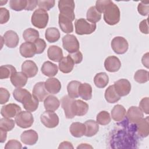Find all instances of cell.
<instances>
[{"instance_id":"1","label":"cell","mask_w":149,"mask_h":149,"mask_svg":"<svg viewBox=\"0 0 149 149\" xmlns=\"http://www.w3.org/2000/svg\"><path fill=\"white\" fill-rule=\"evenodd\" d=\"M104 20L109 25L116 24L120 21V12L118 6L110 1L104 11Z\"/></svg>"},{"instance_id":"2","label":"cell","mask_w":149,"mask_h":149,"mask_svg":"<svg viewBox=\"0 0 149 149\" xmlns=\"http://www.w3.org/2000/svg\"><path fill=\"white\" fill-rule=\"evenodd\" d=\"M49 16L47 12L42 9H36L31 16V24L38 29H44L48 22Z\"/></svg>"},{"instance_id":"3","label":"cell","mask_w":149,"mask_h":149,"mask_svg":"<svg viewBox=\"0 0 149 149\" xmlns=\"http://www.w3.org/2000/svg\"><path fill=\"white\" fill-rule=\"evenodd\" d=\"M75 31L78 35L90 34L96 29L95 23H92L83 18L77 19L74 22Z\"/></svg>"},{"instance_id":"4","label":"cell","mask_w":149,"mask_h":149,"mask_svg":"<svg viewBox=\"0 0 149 149\" xmlns=\"http://www.w3.org/2000/svg\"><path fill=\"white\" fill-rule=\"evenodd\" d=\"M74 2L70 0H61L58 1V8L60 14L70 19L73 21L75 19L74 9Z\"/></svg>"},{"instance_id":"5","label":"cell","mask_w":149,"mask_h":149,"mask_svg":"<svg viewBox=\"0 0 149 149\" xmlns=\"http://www.w3.org/2000/svg\"><path fill=\"white\" fill-rule=\"evenodd\" d=\"M63 48L70 54L76 52L79 50L80 44L77 38L73 34H67L62 38Z\"/></svg>"},{"instance_id":"6","label":"cell","mask_w":149,"mask_h":149,"mask_svg":"<svg viewBox=\"0 0 149 149\" xmlns=\"http://www.w3.org/2000/svg\"><path fill=\"white\" fill-rule=\"evenodd\" d=\"M15 121L20 127L26 129L31 127L33 124L34 117L30 111H21L15 117Z\"/></svg>"},{"instance_id":"7","label":"cell","mask_w":149,"mask_h":149,"mask_svg":"<svg viewBox=\"0 0 149 149\" xmlns=\"http://www.w3.org/2000/svg\"><path fill=\"white\" fill-rule=\"evenodd\" d=\"M41 123L48 128H54L59 124V117L54 111H46L40 116Z\"/></svg>"},{"instance_id":"8","label":"cell","mask_w":149,"mask_h":149,"mask_svg":"<svg viewBox=\"0 0 149 149\" xmlns=\"http://www.w3.org/2000/svg\"><path fill=\"white\" fill-rule=\"evenodd\" d=\"M111 45L113 51L117 54H123L126 53L129 48L127 41L121 36L114 37L111 41Z\"/></svg>"},{"instance_id":"9","label":"cell","mask_w":149,"mask_h":149,"mask_svg":"<svg viewBox=\"0 0 149 149\" xmlns=\"http://www.w3.org/2000/svg\"><path fill=\"white\" fill-rule=\"evenodd\" d=\"M114 88L118 94L121 97L129 94L131 90V84L125 79H121L114 83Z\"/></svg>"},{"instance_id":"10","label":"cell","mask_w":149,"mask_h":149,"mask_svg":"<svg viewBox=\"0 0 149 149\" xmlns=\"http://www.w3.org/2000/svg\"><path fill=\"white\" fill-rule=\"evenodd\" d=\"M21 112V108L17 104L10 103L3 106L1 109V114L4 118L16 117Z\"/></svg>"},{"instance_id":"11","label":"cell","mask_w":149,"mask_h":149,"mask_svg":"<svg viewBox=\"0 0 149 149\" xmlns=\"http://www.w3.org/2000/svg\"><path fill=\"white\" fill-rule=\"evenodd\" d=\"M126 114L127 120L133 124H136L144 116L143 112L139 107L136 106L130 107Z\"/></svg>"},{"instance_id":"12","label":"cell","mask_w":149,"mask_h":149,"mask_svg":"<svg viewBox=\"0 0 149 149\" xmlns=\"http://www.w3.org/2000/svg\"><path fill=\"white\" fill-rule=\"evenodd\" d=\"M4 44L10 48H15L19 42V37L17 34L13 30H8L5 33L3 36Z\"/></svg>"},{"instance_id":"13","label":"cell","mask_w":149,"mask_h":149,"mask_svg":"<svg viewBox=\"0 0 149 149\" xmlns=\"http://www.w3.org/2000/svg\"><path fill=\"white\" fill-rule=\"evenodd\" d=\"M74 100L69 95H65L61 100V107L64 110L66 118L68 119H72L75 116L72 111V104Z\"/></svg>"},{"instance_id":"14","label":"cell","mask_w":149,"mask_h":149,"mask_svg":"<svg viewBox=\"0 0 149 149\" xmlns=\"http://www.w3.org/2000/svg\"><path fill=\"white\" fill-rule=\"evenodd\" d=\"M20 139L22 142L24 144L32 146L37 142L38 135L35 130L30 129L28 130H25L22 133Z\"/></svg>"},{"instance_id":"15","label":"cell","mask_w":149,"mask_h":149,"mask_svg":"<svg viewBox=\"0 0 149 149\" xmlns=\"http://www.w3.org/2000/svg\"><path fill=\"white\" fill-rule=\"evenodd\" d=\"M38 70L36 63L31 60L25 61L22 65V72L29 78L34 77L37 74Z\"/></svg>"},{"instance_id":"16","label":"cell","mask_w":149,"mask_h":149,"mask_svg":"<svg viewBox=\"0 0 149 149\" xmlns=\"http://www.w3.org/2000/svg\"><path fill=\"white\" fill-rule=\"evenodd\" d=\"M104 67L109 72H115L121 67V62L119 59L115 56H109L104 61Z\"/></svg>"},{"instance_id":"17","label":"cell","mask_w":149,"mask_h":149,"mask_svg":"<svg viewBox=\"0 0 149 149\" xmlns=\"http://www.w3.org/2000/svg\"><path fill=\"white\" fill-rule=\"evenodd\" d=\"M49 93L45 88V82L40 81L37 83L33 89V95L39 101H42L48 96Z\"/></svg>"},{"instance_id":"18","label":"cell","mask_w":149,"mask_h":149,"mask_svg":"<svg viewBox=\"0 0 149 149\" xmlns=\"http://www.w3.org/2000/svg\"><path fill=\"white\" fill-rule=\"evenodd\" d=\"M88 110V105L80 100H74L72 104V111L75 116H83Z\"/></svg>"},{"instance_id":"19","label":"cell","mask_w":149,"mask_h":149,"mask_svg":"<svg viewBox=\"0 0 149 149\" xmlns=\"http://www.w3.org/2000/svg\"><path fill=\"white\" fill-rule=\"evenodd\" d=\"M20 54L24 58H31L36 54V48L33 42H25L21 44L19 48Z\"/></svg>"},{"instance_id":"20","label":"cell","mask_w":149,"mask_h":149,"mask_svg":"<svg viewBox=\"0 0 149 149\" xmlns=\"http://www.w3.org/2000/svg\"><path fill=\"white\" fill-rule=\"evenodd\" d=\"M45 87L49 93L51 94H56L60 91L61 89V84L58 79L51 77L45 81Z\"/></svg>"},{"instance_id":"21","label":"cell","mask_w":149,"mask_h":149,"mask_svg":"<svg viewBox=\"0 0 149 149\" xmlns=\"http://www.w3.org/2000/svg\"><path fill=\"white\" fill-rule=\"evenodd\" d=\"M136 132L137 134L144 138L148 136L149 134V119L148 116L143 118L136 124Z\"/></svg>"},{"instance_id":"22","label":"cell","mask_w":149,"mask_h":149,"mask_svg":"<svg viewBox=\"0 0 149 149\" xmlns=\"http://www.w3.org/2000/svg\"><path fill=\"white\" fill-rule=\"evenodd\" d=\"M27 76L22 72H16L10 77L12 85L17 88L24 87L27 82Z\"/></svg>"},{"instance_id":"23","label":"cell","mask_w":149,"mask_h":149,"mask_svg":"<svg viewBox=\"0 0 149 149\" xmlns=\"http://www.w3.org/2000/svg\"><path fill=\"white\" fill-rule=\"evenodd\" d=\"M72 22L73 21L70 19L59 13L58 23L59 26L63 32L67 34L73 32V26Z\"/></svg>"},{"instance_id":"24","label":"cell","mask_w":149,"mask_h":149,"mask_svg":"<svg viewBox=\"0 0 149 149\" xmlns=\"http://www.w3.org/2000/svg\"><path fill=\"white\" fill-rule=\"evenodd\" d=\"M47 55L50 60L54 62H59L63 58L62 49L56 45H51L48 48Z\"/></svg>"},{"instance_id":"25","label":"cell","mask_w":149,"mask_h":149,"mask_svg":"<svg viewBox=\"0 0 149 149\" xmlns=\"http://www.w3.org/2000/svg\"><path fill=\"white\" fill-rule=\"evenodd\" d=\"M41 72L45 76L52 77L58 73V68L56 64L50 61H46L42 65Z\"/></svg>"},{"instance_id":"26","label":"cell","mask_w":149,"mask_h":149,"mask_svg":"<svg viewBox=\"0 0 149 149\" xmlns=\"http://www.w3.org/2000/svg\"><path fill=\"white\" fill-rule=\"evenodd\" d=\"M39 101L32 94H30L26 97L22 103L24 108L27 111L34 112L38 107Z\"/></svg>"},{"instance_id":"27","label":"cell","mask_w":149,"mask_h":149,"mask_svg":"<svg viewBox=\"0 0 149 149\" xmlns=\"http://www.w3.org/2000/svg\"><path fill=\"white\" fill-rule=\"evenodd\" d=\"M74 63L72 58L68 55L63 57L59 62V69L63 73H69L71 72L74 68Z\"/></svg>"},{"instance_id":"28","label":"cell","mask_w":149,"mask_h":149,"mask_svg":"<svg viewBox=\"0 0 149 149\" xmlns=\"http://www.w3.org/2000/svg\"><path fill=\"white\" fill-rule=\"evenodd\" d=\"M44 105L46 111H55L60 105V102L57 97L54 95L47 96L44 101Z\"/></svg>"},{"instance_id":"29","label":"cell","mask_w":149,"mask_h":149,"mask_svg":"<svg viewBox=\"0 0 149 149\" xmlns=\"http://www.w3.org/2000/svg\"><path fill=\"white\" fill-rule=\"evenodd\" d=\"M71 134L74 137H81L85 134L86 126L84 123L80 122H73L69 127Z\"/></svg>"},{"instance_id":"30","label":"cell","mask_w":149,"mask_h":149,"mask_svg":"<svg viewBox=\"0 0 149 149\" xmlns=\"http://www.w3.org/2000/svg\"><path fill=\"white\" fill-rule=\"evenodd\" d=\"M126 111L125 107L120 104L115 105L111 111L112 118L116 122L122 121L126 116Z\"/></svg>"},{"instance_id":"31","label":"cell","mask_w":149,"mask_h":149,"mask_svg":"<svg viewBox=\"0 0 149 149\" xmlns=\"http://www.w3.org/2000/svg\"><path fill=\"white\" fill-rule=\"evenodd\" d=\"M86 126L85 136L87 137H92L97 134L99 130L98 123L92 119L88 120L84 123Z\"/></svg>"},{"instance_id":"32","label":"cell","mask_w":149,"mask_h":149,"mask_svg":"<svg viewBox=\"0 0 149 149\" xmlns=\"http://www.w3.org/2000/svg\"><path fill=\"white\" fill-rule=\"evenodd\" d=\"M79 96L84 100H89L92 97V87L90 84L81 83L79 88Z\"/></svg>"},{"instance_id":"33","label":"cell","mask_w":149,"mask_h":149,"mask_svg":"<svg viewBox=\"0 0 149 149\" xmlns=\"http://www.w3.org/2000/svg\"><path fill=\"white\" fill-rule=\"evenodd\" d=\"M104 96L106 101L109 103H115L120 99V97L116 92L113 85L109 86L106 89Z\"/></svg>"},{"instance_id":"34","label":"cell","mask_w":149,"mask_h":149,"mask_svg":"<svg viewBox=\"0 0 149 149\" xmlns=\"http://www.w3.org/2000/svg\"><path fill=\"white\" fill-rule=\"evenodd\" d=\"M109 82V77L105 72H100L95 74L94 78V83L96 87L100 88H104Z\"/></svg>"},{"instance_id":"35","label":"cell","mask_w":149,"mask_h":149,"mask_svg":"<svg viewBox=\"0 0 149 149\" xmlns=\"http://www.w3.org/2000/svg\"><path fill=\"white\" fill-rule=\"evenodd\" d=\"M60 32L59 30L55 27L48 28L45 33V37L47 41L49 42H55L60 38Z\"/></svg>"},{"instance_id":"36","label":"cell","mask_w":149,"mask_h":149,"mask_svg":"<svg viewBox=\"0 0 149 149\" xmlns=\"http://www.w3.org/2000/svg\"><path fill=\"white\" fill-rule=\"evenodd\" d=\"M87 20L90 23H95L101 19V13L97 9L95 6H91L86 14Z\"/></svg>"},{"instance_id":"37","label":"cell","mask_w":149,"mask_h":149,"mask_svg":"<svg viewBox=\"0 0 149 149\" xmlns=\"http://www.w3.org/2000/svg\"><path fill=\"white\" fill-rule=\"evenodd\" d=\"M81 83L79 81L73 80L70 81L67 86V90L69 97L75 99L79 96V88Z\"/></svg>"},{"instance_id":"38","label":"cell","mask_w":149,"mask_h":149,"mask_svg":"<svg viewBox=\"0 0 149 149\" xmlns=\"http://www.w3.org/2000/svg\"><path fill=\"white\" fill-rule=\"evenodd\" d=\"M23 39L27 42H34L39 38L38 31L32 28H28L26 29L23 33Z\"/></svg>"},{"instance_id":"39","label":"cell","mask_w":149,"mask_h":149,"mask_svg":"<svg viewBox=\"0 0 149 149\" xmlns=\"http://www.w3.org/2000/svg\"><path fill=\"white\" fill-rule=\"evenodd\" d=\"M15 72H16V69L13 66L11 65H2L0 67V79H4L10 77Z\"/></svg>"},{"instance_id":"40","label":"cell","mask_w":149,"mask_h":149,"mask_svg":"<svg viewBox=\"0 0 149 149\" xmlns=\"http://www.w3.org/2000/svg\"><path fill=\"white\" fill-rule=\"evenodd\" d=\"M31 93L24 88H17L13 91V95L14 98L18 102L22 103L24 99L27 97Z\"/></svg>"},{"instance_id":"41","label":"cell","mask_w":149,"mask_h":149,"mask_svg":"<svg viewBox=\"0 0 149 149\" xmlns=\"http://www.w3.org/2000/svg\"><path fill=\"white\" fill-rule=\"evenodd\" d=\"M27 5V0H10L9 1L10 8L15 11L26 10Z\"/></svg>"},{"instance_id":"42","label":"cell","mask_w":149,"mask_h":149,"mask_svg":"<svg viewBox=\"0 0 149 149\" xmlns=\"http://www.w3.org/2000/svg\"><path fill=\"white\" fill-rule=\"evenodd\" d=\"M148 74L149 73L148 71L144 69H140L135 72L134 79L139 83H145L148 81Z\"/></svg>"},{"instance_id":"43","label":"cell","mask_w":149,"mask_h":149,"mask_svg":"<svg viewBox=\"0 0 149 149\" xmlns=\"http://www.w3.org/2000/svg\"><path fill=\"white\" fill-rule=\"evenodd\" d=\"M111 118L109 113L106 111L100 112L96 117V122L101 125H107L111 122Z\"/></svg>"},{"instance_id":"44","label":"cell","mask_w":149,"mask_h":149,"mask_svg":"<svg viewBox=\"0 0 149 149\" xmlns=\"http://www.w3.org/2000/svg\"><path fill=\"white\" fill-rule=\"evenodd\" d=\"M15 122L13 120L8 118H3L0 122V129L9 132L12 130L15 127Z\"/></svg>"},{"instance_id":"45","label":"cell","mask_w":149,"mask_h":149,"mask_svg":"<svg viewBox=\"0 0 149 149\" xmlns=\"http://www.w3.org/2000/svg\"><path fill=\"white\" fill-rule=\"evenodd\" d=\"M138 12L142 16H147L149 13V2L141 1L137 6Z\"/></svg>"},{"instance_id":"46","label":"cell","mask_w":149,"mask_h":149,"mask_svg":"<svg viewBox=\"0 0 149 149\" xmlns=\"http://www.w3.org/2000/svg\"><path fill=\"white\" fill-rule=\"evenodd\" d=\"M55 1L54 0L38 1V6L40 9L45 10H49L55 5Z\"/></svg>"},{"instance_id":"47","label":"cell","mask_w":149,"mask_h":149,"mask_svg":"<svg viewBox=\"0 0 149 149\" xmlns=\"http://www.w3.org/2000/svg\"><path fill=\"white\" fill-rule=\"evenodd\" d=\"M36 48V54H40L45 50L47 44L45 41L42 38L37 39L34 42H33Z\"/></svg>"},{"instance_id":"48","label":"cell","mask_w":149,"mask_h":149,"mask_svg":"<svg viewBox=\"0 0 149 149\" xmlns=\"http://www.w3.org/2000/svg\"><path fill=\"white\" fill-rule=\"evenodd\" d=\"M10 17L9 10L5 8H0V23L5 24L8 22Z\"/></svg>"},{"instance_id":"49","label":"cell","mask_w":149,"mask_h":149,"mask_svg":"<svg viewBox=\"0 0 149 149\" xmlns=\"http://www.w3.org/2000/svg\"><path fill=\"white\" fill-rule=\"evenodd\" d=\"M10 98V93L4 88H0V104L2 105L7 102Z\"/></svg>"},{"instance_id":"50","label":"cell","mask_w":149,"mask_h":149,"mask_svg":"<svg viewBox=\"0 0 149 149\" xmlns=\"http://www.w3.org/2000/svg\"><path fill=\"white\" fill-rule=\"evenodd\" d=\"M139 108L146 114L149 113V98L148 97L143 98L139 103Z\"/></svg>"},{"instance_id":"51","label":"cell","mask_w":149,"mask_h":149,"mask_svg":"<svg viewBox=\"0 0 149 149\" xmlns=\"http://www.w3.org/2000/svg\"><path fill=\"white\" fill-rule=\"evenodd\" d=\"M111 1L109 0H102L97 1L95 3V8L101 13H103L107 6L109 4Z\"/></svg>"},{"instance_id":"52","label":"cell","mask_w":149,"mask_h":149,"mask_svg":"<svg viewBox=\"0 0 149 149\" xmlns=\"http://www.w3.org/2000/svg\"><path fill=\"white\" fill-rule=\"evenodd\" d=\"M22 146L21 143L16 140H10L7 142L5 146V149H10V148H22Z\"/></svg>"},{"instance_id":"53","label":"cell","mask_w":149,"mask_h":149,"mask_svg":"<svg viewBox=\"0 0 149 149\" xmlns=\"http://www.w3.org/2000/svg\"><path fill=\"white\" fill-rule=\"evenodd\" d=\"M68 55L72 58L74 64L80 63L83 60V55L81 52L79 51L72 54H68Z\"/></svg>"},{"instance_id":"54","label":"cell","mask_w":149,"mask_h":149,"mask_svg":"<svg viewBox=\"0 0 149 149\" xmlns=\"http://www.w3.org/2000/svg\"><path fill=\"white\" fill-rule=\"evenodd\" d=\"M139 29L140 31L143 33L147 34H148V19L142 20L139 24Z\"/></svg>"},{"instance_id":"55","label":"cell","mask_w":149,"mask_h":149,"mask_svg":"<svg viewBox=\"0 0 149 149\" xmlns=\"http://www.w3.org/2000/svg\"><path fill=\"white\" fill-rule=\"evenodd\" d=\"M38 5V1L36 0H27V5L26 10H33Z\"/></svg>"},{"instance_id":"56","label":"cell","mask_w":149,"mask_h":149,"mask_svg":"<svg viewBox=\"0 0 149 149\" xmlns=\"http://www.w3.org/2000/svg\"><path fill=\"white\" fill-rule=\"evenodd\" d=\"M58 148H73V146L70 142L65 141L60 143Z\"/></svg>"},{"instance_id":"57","label":"cell","mask_w":149,"mask_h":149,"mask_svg":"<svg viewBox=\"0 0 149 149\" xmlns=\"http://www.w3.org/2000/svg\"><path fill=\"white\" fill-rule=\"evenodd\" d=\"M148 52H147L146 54H145L141 59V62L143 63V65L146 66L147 68H148V64H149V62H148Z\"/></svg>"},{"instance_id":"58","label":"cell","mask_w":149,"mask_h":149,"mask_svg":"<svg viewBox=\"0 0 149 149\" xmlns=\"http://www.w3.org/2000/svg\"><path fill=\"white\" fill-rule=\"evenodd\" d=\"M0 142L3 143L6 140L7 137V132L3 130L2 129H0Z\"/></svg>"},{"instance_id":"59","label":"cell","mask_w":149,"mask_h":149,"mask_svg":"<svg viewBox=\"0 0 149 149\" xmlns=\"http://www.w3.org/2000/svg\"><path fill=\"white\" fill-rule=\"evenodd\" d=\"M77 148H93V147L86 143H81L77 147Z\"/></svg>"},{"instance_id":"60","label":"cell","mask_w":149,"mask_h":149,"mask_svg":"<svg viewBox=\"0 0 149 149\" xmlns=\"http://www.w3.org/2000/svg\"><path fill=\"white\" fill-rule=\"evenodd\" d=\"M1 6H2V5H3L4 4H5L6 2H7V1H1Z\"/></svg>"}]
</instances>
